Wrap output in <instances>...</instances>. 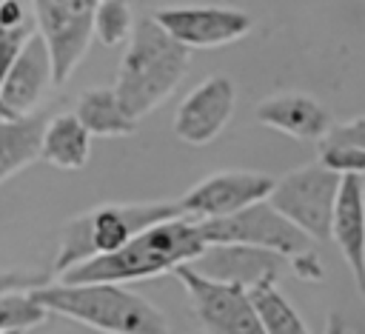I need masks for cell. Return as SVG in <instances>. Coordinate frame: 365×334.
Wrapping results in <instances>:
<instances>
[{
    "instance_id": "cell-21",
    "label": "cell",
    "mask_w": 365,
    "mask_h": 334,
    "mask_svg": "<svg viewBox=\"0 0 365 334\" xmlns=\"http://www.w3.org/2000/svg\"><path fill=\"white\" fill-rule=\"evenodd\" d=\"M134 14L128 0H100L94 11V37L103 46H120L134 31Z\"/></svg>"
},
{
    "instance_id": "cell-12",
    "label": "cell",
    "mask_w": 365,
    "mask_h": 334,
    "mask_svg": "<svg viewBox=\"0 0 365 334\" xmlns=\"http://www.w3.org/2000/svg\"><path fill=\"white\" fill-rule=\"evenodd\" d=\"M54 86V66L46 40L34 31L26 46L20 49L14 66L9 69L3 88H0V117L3 120H17L34 114L40 106L43 94Z\"/></svg>"
},
{
    "instance_id": "cell-5",
    "label": "cell",
    "mask_w": 365,
    "mask_h": 334,
    "mask_svg": "<svg viewBox=\"0 0 365 334\" xmlns=\"http://www.w3.org/2000/svg\"><path fill=\"white\" fill-rule=\"evenodd\" d=\"M339 183H342V177L328 171L322 163H308V166L294 168L285 177H279L268 194V203L288 223H294L305 237L328 240Z\"/></svg>"
},
{
    "instance_id": "cell-27",
    "label": "cell",
    "mask_w": 365,
    "mask_h": 334,
    "mask_svg": "<svg viewBox=\"0 0 365 334\" xmlns=\"http://www.w3.org/2000/svg\"><path fill=\"white\" fill-rule=\"evenodd\" d=\"M322 334H345V323L339 314H328V323H325V331Z\"/></svg>"
},
{
    "instance_id": "cell-16",
    "label": "cell",
    "mask_w": 365,
    "mask_h": 334,
    "mask_svg": "<svg viewBox=\"0 0 365 334\" xmlns=\"http://www.w3.org/2000/svg\"><path fill=\"white\" fill-rule=\"evenodd\" d=\"M91 157V134L86 126L77 120V114H54L48 117L43 128V143H40V160H46L54 168L63 171H77L88 163Z\"/></svg>"
},
{
    "instance_id": "cell-18",
    "label": "cell",
    "mask_w": 365,
    "mask_h": 334,
    "mask_svg": "<svg viewBox=\"0 0 365 334\" xmlns=\"http://www.w3.org/2000/svg\"><path fill=\"white\" fill-rule=\"evenodd\" d=\"M74 114L91 137H125V134H134L137 128V120L123 108L114 88L83 91Z\"/></svg>"
},
{
    "instance_id": "cell-29",
    "label": "cell",
    "mask_w": 365,
    "mask_h": 334,
    "mask_svg": "<svg viewBox=\"0 0 365 334\" xmlns=\"http://www.w3.org/2000/svg\"><path fill=\"white\" fill-rule=\"evenodd\" d=\"M3 3H6V0H0V9H3Z\"/></svg>"
},
{
    "instance_id": "cell-4",
    "label": "cell",
    "mask_w": 365,
    "mask_h": 334,
    "mask_svg": "<svg viewBox=\"0 0 365 334\" xmlns=\"http://www.w3.org/2000/svg\"><path fill=\"white\" fill-rule=\"evenodd\" d=\"M182 217L177 200H163V203H117V206H97L74 220L66 223L60 248L54 257V274H66L68 268L111 254L123 248L131 237L140 231Z\"/></svg>"
},
{
    "instance_id": "cell-20",
    "label": "cell",
    "mask_w": 365,
    "mask_h": 334,
    "mask_svg": "<svg viewBox=\"0 0 365 334\" xmlns=\"http://www.w3.org/2000/svg\"><path fill=\"white\" fill-rule=\"evenodd\" d=\"M31 34H34V23H29L23 3L6 0L0 9V88H3L9 69L14 66V60L20 54V49L26 46V40Z\"/></svg>"
},
{
    "instance_id": "cell-22",
    "label": "cell",
    "mask_w": 365,
    "mask_h": 334,
    "mask_svg": "<svg viewBox=\"0 0 365 334\" xmlns=\"http://www.w3.org/2000/svg\"><path fill=\"white\" fill-rule=\"evenodd\" d=\"M48 311L34 300L31 291H6L0 294V334L6 331H29L40 325Z\"/></svg>"
},
{
    "instance_id": "cell-23",
    "label": "cell",
    "mask_w": 365,
    "mask_h": 334,
    "mask_svg": "<svg viewBox=\"0 0 365 334\" xmlns=\"http://www.w3.org/2000/svg\"><path fill=\"white\" fill-rule=\"evenodd\" d=\"M319 163L339 174V177H359L365 180V148L354 146V143H334L325 140L322 151H319Z\"/></svg>"
},
{
    "instance_id": "cell-24",
    "label": "cell",
    "mask_w": 365,
    "mask_h": 334,
    "mask_svg": "<svg viewBox=\"0 0 365 334\" xmlns=\"http://www.w3.org/2000/svg\"><path fill=\"white\" fill-rule=\"evenodd\" d=\"M288 265H291V271H294L299 280H311V283H317V280L325 277V271H322V260H319V254H317L314 248H308V251L291 257Z\"/></svg>"
},
{
    "instance_id": "cell-6",
    "label": "cell",
    "mask_w": 365,
    "mask_h": 334,
    "mask_svg": "<svg viewBox=\"0 0 365 334\" xmlns=\"http://www.w3.org/2000/svg\"><path fill=\"white\" fill-rule=\"evenodd\" d=\"M200 231L208 246H254L274 251L285 260L314 248L311 237H305L294 223H288L268 200H259L231 217H217V220H197Z\"/></svg>"
},
{
    "instance_id": "cell-11",
    "label": "cell",
    "mask_w": 365,
    "mask_h": 334,
    "mask_svg": "<svg viewBox=\"0 0 365 334\" xmlns=\"http://www.w3.org/2000/svg\"><path fill=\"white\" fill-rule=\"evenodd\" d=\"M234 106H237L234 80L225 74H211L182 97V103L174 111L171 128L177 140L188 146H205L225 128V123L234 114Z\"/></svg>"
},
{
    "instance_id": "cell-17",
    "label": "cell",
    "mask_w": 365,
    "mask_h": 334,
    "mask_svg": "<svg viewBox=\"0 0 365 334\" xmlns=\"http://www.w3.org/2000/svg\"><path fill=\"white\" fill-rule=\"evenodd\" d=\"M46 123H48L46 111H34L17 120L0 117V183H6L9 177H14L40 157Z\"/></svg>"
},
{
    "instance_id": "cell-10",
    "label": "cell",
    "mask_w": 365,
    "mask_h": 334,
    "mask_svg": "<svg viewBox=\"0 0 365 334\" xmlns=\"http://www.w3.org/2000/svg\"><path fill=\"white\" fill-rule=\"evenodd\" d=\"M274 183L277 180L262 171H217L185 191L177 206L180 214L191 220L231 217L259 200H268Z\"/></svg>"
},
{
    "instance_id": "cell-15",
    "label": "cell",
    "mask_w": 365,
    "mask_h": 334,
    "mask_svg": "<svg viewBox=\"0 0 365 334\" xmlns=\"http://www.w3.org/2000/svg\"><path fill=\"white\" fill-rule=\"evenodd\" d=\"M331 237L339 254L345 257L354 274V283L365 300V180L342 177L336 208H334V223H331Z\"/></svg>"
},
{
    "instance_id": "cell-28",
    "label": "cell",
    "mask_w": 365,
    "mask_h": 334,
    "mask_svg": "<svg viewBox=\"0 0 365 334\" xmlns=\"http://www.w3.org/2000/svg\"><path fill=\"white\" fill-rule=\"evenodd\" d=\"M6 334H23V331H6Z\"/></svg>"
},
{
    "instance_id": "cell-2",
    "label": "cell",
    "mask_w": 365,
    "mask_h": 334,
    "mask_svg": "<svg viewBox=\"0 0 365 334\" xmlns=\"http://www.w3.org/2000/svg\"><path fill=\"white\" fill-rule=\"evenodd\" d=\"M48 311L103 334H168L165 314L117 283H46L31 291Z\"/></svg>"
},
{
    "instance_id": "cell-26",
    "label": "cell",
    "mask_w": 365,
    "mask_h": 334,
    "mask_svg": "<svg viewBox=\"0 0 365 334\" xmlns=\"http://www.w3.org/2000/svg\"><path fill=\"white\" fill-rule=\"evenodd\" d=\"M325 140H334V143H354V146L365 148V117H356V120H351V123L334 126Z\"/></svg>"
},
{
    "instance_id": "cell-9",
    "label": "cell",
    "mask_w": 365,
    "mask_h": 334,
    "mask_svg": "<svg viewBox=\"0 0 365 334\" xmlns=\"http://www.w3.org/2000/svg\"><path fill=\"white\" fill-rule=\"evenodd\" d=\"M154 23L188 51L237 43L254 29L251 14L231 6H165L154 11Z\"/></svg>"
},
{
    "instance_id": "cell-19",
    "label": "cell",
    "mask_w": 365,
    "mask_h": 334,
    "mask_svg": "<svg viewBox=\"0 0 365 334\" xmlns=\"http://www.w3.org/2000/svg\"><path fill=\"white\" fill-rule=\"evenodd\" d=\"M248 297L254 303V311L262 323L265 334H311L299 311L291 305V300L277 288V280H262L248 288Z\"/></svg>"
},
{
    "instance_id": "cell-3",
    "label": "cell",
    "mask_w": 365,
    "mask_h": 334,
    "mask_svg": "<svg viewBox=\"0 0 365 334\" xmlns=\"http://www.w3.org/2000/svg\"><path fill=\"white\" fill-rule=\"evenodd\" d=\"M188 60L191 51L180 46L174 37H168L154 23V17L137 20L114 83L123 108L134 120L154 111L185 77Z\"/></svg>"
},
{
    "instance_id": "cell-7",
    "label": "cell",
    "mask_w": 365,
    "mask_h": 334,
    "mask_svg": "<svg viewBox=\"0 0 365 334\" xmlns=\"http://www.w3.org/2000/svg\"><path fill=\"white\" fill-rule=\"evenodd\" d=\"M100 0H31L37 34L46 40L54 86L66 83L80 66L91 37H94V11Z\"/></svg>"
},
{
    "instance_id": "cell-8",
    "label": "cell",
    "mask_w": 365,
    "mask_h": 334,
    "mask_svg": "<svg viewBox=\"0 0 365 334\" xmlns=\"http://www.w3.org/2000/svg\"><path fill=\"white\" fill-rule=\"evenodd\" d=\"M174 274L208 334H265L248 288L211 280L191 265H180Z\"/></svg>"
},
{
    "instance_id": "cell-14",
    "label": "cell",
    "mask_w": 365,
    "mask_h": 334,
    "mask_svg": "<svg viewBox=\"0 0 365 334\" xmlns=\"http://www.w3.org/2000/svg\"><path fill=\"white\" fill-rule=\"evenodd\" d=\"M254 114H257V123L305 143H325V137L334 128L325 106L311 94H297V91L259 100Z\"/></svg>"
},
{
    "instance_id": "cell-25",
    "label": "cell",
    "mask_w": 365,
    "mask_h": 334,
    "mask_svg": "<svg viewBox=\"0 0 365 334\" xmlns=\"http://www.w3.org/2000/svg\"><path fill=\"white\" fill-rule=\"evenodd\" d=\"M46 274H26V271H0V294L6 291H34L46 285Z\"/></svg>"
},
{
    "instance_id": "cell-13",
    "label": "cell",
    "mask_w": 365,
    "mask_h": 334,
    "mask_svg": "<svg viewBox=\"0 0 365 334\" xmlns=\"http://www.w3.org/2000/svg\"><path fill=\"white\" fill-rule=\"evenodd\" d=\"M282 265H288L285 257L265 248H254V246H237V243L208 246L191 263V268H197L200 274L220 283L242 285V288H251L262 280H279Z\"/></svg>"
},
{
    "instance_id": "cell-1",
    "label": "cell",
    "mask_w": 365,
    "mask_h": 334,
    "mask_svg": "<svg viewBox=\"0 0 365 334\" xmlns=\"http://www.w3.org/2000/svg\"><path fill=\"white\" fill-rule=\"evenodd\" d=\"M208 248L200 223L191 217H174L165 223H157L137 237H131L123 248L86 260L66 274H60V283H137L157 274L177 271L180 265H191L202 251Z\"/></svg>"
}]
</instances>
